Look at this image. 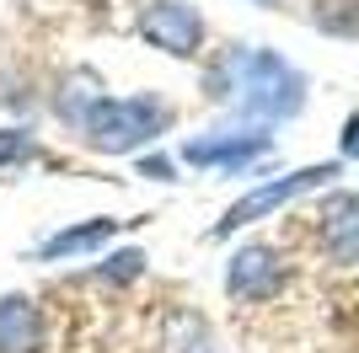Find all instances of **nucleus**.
I'll return each mask as SVG.
<instances>
[{"label":"nucleus","mask_w":359,"mask_h":353,"mask_svg":"<svg viewBox=\"0 0 359 353\" xmlns=\"http://www.w3.org/2000/svg\"><path fill=\"white\" fill-rule=\"evenodd\" d=\"M316 27L359 38V0H322V6H316Z\"/></svg>","instance_id":"9b49d317"},{"label":"nucleus","mask_w":359,"mask_h":353,"mask_svg":"<svg viewBox=\"0 0 359 353\" xmlns=\"http://www.w3.org/2000/svg\"><path fill=\"white\" fill-rule=\"evenodd\" d=\"M43 348V316L27 294L0 300V353H38Z\"/></svg>","instance_id":"6e6552de"},{"label":"nucleus","mask_w":359,"mask_h":353,"mask_svg":"<svg viewBox=\"0 0 359 353\" xmlns=\"http://www.w3.org/2000/svg\"><path fill=\"white\" fill-rule=\"evenodd\" d=\"M269 150V134H198L182 145V161L194 166H241Z\"/></svg>","instance_id":"0eeeda50"},{"label":"nucleus","mask_w":359,"mask_h":353,"mask_svg":"<svg viewBox=\"0 0 359 353\" xmlns=\"http://www.w3.org/2000/svg\"><path fill=\"white\" fill-rule=\"evenodd\" d=\"M225 289L236 300H273L285 289V257L273 247H241L225 268Z\"/></svg>","instance_id":"39448f33"},{"label":"nucleus","mask_w":359,"mask_h":353,"mask_svg":"<svg viewBox=\"0 0 359 353\" xmlns=\"http://www.w3.org/2000/svg\"><path fill=\"white\" fill-rule=\"evenodd\" d=\"M327 176H338V166H306V172H290V176H279V182H263V188H252L247 198H236V204L225 209V220L215 225V235H231V230H241V225L263 220V214H273L279 204H290V198H300V193L322 188Z\"/></svg>","instance_id":"20e7f679"},{"label":"nucleus","mask_w":359,"mask_h":353,"mask_svg":"<svg viewBox=\"0 0 359 353\" xmlns=\"http://www.w3.org/2000/svg\"><path fill=\"white\" fill-rule=\"evenodd\" d=\"M27 155H32V134L27 129H0V166L27 161Z\"/></svg>","instance_id":"f8f14e48"},{"label":"nucleus","mask_w":359,"mask_h":353,"mask_svg":"<svg viewBox=\"0 0 359 353\" xmlns=\"http://www.w3.org/2000/svg\"><path fill=\"white\" fill-rule=\"evenodd\" d=\"M344 155H354V161H359V113L344 123Z\"/></svg>","instance_id":"2eb2a0df"},{"label":"nucleus","mask_w":359,"mask_h":353,"mask_svg":"<svg viewBox=\"0 0 359 353\" xmlns=\"http://www.w3.org/2000/svg\"><path fill=\"white\" fill-rule=\"evenodd\" d=\"M140 176H156V182H172V161H166V155H145V161H140Z\"/></svg>","instance_id":"4468645a"},{"label":"nucleus","mask_w":359,"mask_h":353,"mask_svg":"<svg viewBox=\"0 0 359 353\" xmlns=\"http://www.w3.org/2000/svg\"><path fill=\"white\" fill-rule=\"evenodd\" d=\"M118 230V220H86V225H65V230H54L38 247V257L43 263H60V257H75V251H91V247H102L107 235Z\"/></svg>","instance_id":"1a4fd4ad"},{"label":"nucleus","mask_w":359,"mask_h":353,"mask_svg":"<svg viewBox=\"0 0 359 353\" xmlns=\"http://www.w3.org/2000/svg\"><path fill=\"white\" fill-rule=\"evenodd\" d=\"M322 247L332 263L359 268V193H332L322 204Z\"/></svg>","instance_id":"423d86ee"},{"label":"nucleus","mask_w":359,"mask_h":353,"mask_svg":"<svg viewBox=\"0 0 359 353\" xmlns=\"http://www.w3.org/2000/svg\"><path fill=\"white\" fill-rule=\"evenodd\" d=\"M215 97H236L241 113H257V118H290L306 102V81H300L295 64H285L269 48H252V54L236 48L225 59V75L215 81Z\"/></svg>","instance_id":"f257e3e1"},{"label":"nucleus","mask_w":359,"mask_h":353,"mask_svg":"<svg viewBox=\"0 0 359 353\" xmlns=\"http://www.w3.org/2000/svg\"><path fill=\"white\" fill-rule=\"evenodd\" d=\"M166 102L156 97H102L91 107V118L81 123V134L91 139V150H107V155H129V150L150 145L156 134L166 129Z\"/></svg>","instance_id":"f03ea898"},{"label":"nucleus","mask_w":359,"mask_h":353,"mask_svg":"<svg viewBox=\"0 0 359 353\" xmlns=\"http://www.w3.org/2000/svg\"><path fill=\"white\" fill-rule=\"evenodd\" d=\"M161 353H215V338L194 310H172L161 321Z\"/></svg>","instance_id":"9d476101"},{"label":"nucleus","mask_w":359,"mask_h":353,"mask_svg":"<svg viewBox=\"0 0 359 353\" xmlns=\"http://www.w3.org/2000/svg\"><path fill=\"white\" fill-rule=\"evenodd\" d=\"M140 38L172 59H194L204 48V16L194 6H182V0H150L140 11Z\"/></svg>","instance_id":"7ed1b4c3"},{"label":"nucleus","mask_w":359,"mask_h":353,"mask_svg":"<svg viewBox=\"0 0 359 353\" xmlns=\"http://www.w3.org/2000/svg\"><path fill=\"white\" fill-rule=\"evenodd\" d=\"M140 263H145L140 251H118V257L107 263V279H135V273H140Z\"/></svg>","instance_id":"ddd939ff"}]
</instances>
